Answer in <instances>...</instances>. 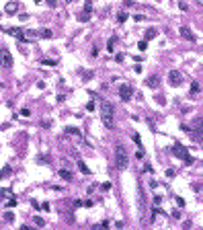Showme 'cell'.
Listing matches in <instances>:
<instances>
[{"label":"cell","mask_w":203,"mask_h":230,"mask_svg":"<svg viewBox=\"0 0 203 230\" xmlns=\"http://www.w3.org/2000/svg\"><path fill=\"white\" fill-rule=\"evenodd\" d=\"M101 117L107 128H113V105L111 103H107V101L101 103Z\"/></svg>","instance_id":"obj_1"},{"label":"cell","mask_w":203,"mask_h":230,"mask_svg":"<svg viewBox=\"0 0 203 230\" xmlns=\"http://www.w3.org/2000/svg\"><path fill=\"white\" fill-rule=\"evenodd\" d=\"M115 164H117V169L119 171L127 167V152H125V148H123L121 144H117L115 146Z\"/></svg>","instance_id":"obj_2"},{"label":"cell","mask_w":203,"mask_h":230,"mask_svg":"<svg viewBox=\"0 0 203 230\" xmlns=\"http://www.w3.org/2000/svg\"><path fill=\"white\" fill-rule=\"evenodd\" d=\"M172 154H175L176 158H181V160H185L187 164H191V163H193V156H191L189 152H187V148H185L183 144H179V142H176L175 146H172Z\"/></svg>","instance_id":"obj_3"},{"label":"cell","mask_w":203,"mask_h":230,"mask_svg":"<svg viewBox=\"0 0 203 230\" xmlns=\"http://www.w3.org/2000/svg\"><path fill=\"white\" fill-rule=\"evenodd\" d=\"M181 128L189 134V132H199V129H203V117L201 115H195L193 119H191V125H181Z\"/></svg>","instance_id":"obj_4"},{"label":"cell","mask_w":203,"mask_h":230,"mask_svg":"<svg viewBox=\"0 0 203 230\" xmlns=\"http://www.w3.org/2000/svg\"><path fill=\"white\" fill-rule=\"evenodd\" d=\"M168 84L170 86H181L183 84V74L179 70H170L168 72Z\"/></svg>","instance_id":"obj_5"},{"label":"cell","mask_w":203,"mask_h":230,"mask_svg":"<svg viewBox=\"0 0 203 230\" xmlns=\"http://www.w3.org/2000/svg\"><path fill=\"white\" fill-rule=\"evenodd\" d=\"M119 97H121L123 101H129L133 97V86L131 84H121L119 86Z\"/></svg>","instance_id":"obj_6"},{"label":"cell","mask_w":203,"mask_h":230,"mask_svg":"<svg viewBox=\"0 0 203 230\" xmlns=\"http://www.w3.org/2000/svg\"><path fill=\"white\" fill-rule=\"evenodd\" d=\"M37 37H39V35L35 33V31H23L17 39L19 41H37Z\"/></svg>","instance_id":"obj_7"},{"label":"cell","mask_w":203,"mask_h":230,"mask_svg":"<svg viewBox=\"0 0 203 230\" xmlns=\"http://www.w3.org/2000/svg\"><path fill=\"white\" fill-rule=\"evenodd\" d=\"M179 33H181V37H183V39H187V41H195V35L191 33V29H189V27H185V25L179 29Z\"/></svg>","instance_id":"obj_8"},{"label":"cell","mask_w":203,"mask_h":230,"mask_svg":"<svg viewBox=\"0 0 203 230\" xmlns=\"http://www.w3.org/2000/svg\"><path fill=\"white\" fill-rule=\"evenodd\" d=\"M2 66L4 68L13 66V58H10V54H8V49H2Z\"/></svg>","instance_id":"obj_9"},{"label":"cell","mask_w":203,"mask_h":230,"mask_svg":"<svg viewBox=\"0 0 203 230\" xmlns=\"http://www.w3.org/2000/svg\"><path fill=\"white\" fill-rule=\"evenodd\" d=\"M17 10H19V4H17V2H8L6 6H4V13L6 14H14Z\"/></svg>","instance_id":"obj_10"},{"label":"cell","mask_w":203,"mask_h":230,"mask_svg":"<svg viewBox=\"0 0 203 230\" xmlns=\"http://www.w3.org/2000/svg\"><path fill=\"white\" fill-rule=\"evenodd\" d=\"M146 84H148L150 88H156V86H158V84H160V78H158V76H156V74H152V76H150V78H148V80H146Z\"/></svg>","instance_id":"obj_11"},{"label":"cell","mask_w":203,"mask_h":230,"mask_svg":"<svg viewBox=\"0 0 203 230\" xmlns=\"http://www.w3.org/2000/svg\"><path fill=\"white\" fill-rule=\"evenodd\" d=\"M60 177L66 179V181H72V179H74V175H72L70 171H66V169H60Z\"/></svg>","instance_id":"obj_12"},{"label":"cell","mask_w":203,"mask_h":230,"mask_svg":"<svg viewBox=\"0 0 203 230\" xmlns=\"http://www.w3.org/2000/svg\"><path fill=\"white\" fill-rule=\"evenodd\" d=\"M189 136L193 138V140H197V142H201L203 140V129H199V132H189Z\"/></svg>","instance_id":"obj_13"},{"label":"cell","mask_w":203,"mask_h":230,"mask_svg":"<svg viewBox=\"0 0 203 230\" xmlns=\"http://www.w3.org/2000/svg\"><path fill=\"white\" fill-rule=\"evenodd\" d=\"M39 37H43V39H51V37H54V31H51V29H43V31L39 33Z\"/></svg>","instance_id":"obj_14"},{"label":"cell","mask_w":203,"mask_h":230,"mask_svg":"<svg viewBox=\"0 0 203 230\" xmlns=\"http://www.w3.org/2000/svg\"><path fill=\"white\" fill-rule=\"evenodd\" d=\"M66 134H68V136H76V138H80V129H76V128H66Z\"/></svg>","instance_id":"obj_15"},{"label":"cell","mask_w":203,"mask_h":230,"mask_svg":"<svg viewBox=\"0 0 203 230\" xmlns=\"http://www.w3.org/2000/svg\"><path fill=\"white\" fill-rule=\"evenodd\" d=\"M78 169H80V173H84V175H88L90 171H88V167L84 164V160H78Z\"/></svg>","instance_id":"obj_16"},{"label":"cell","mask_w":203,"mask_h":230,"mask_svg":"<svg viewBox=\"0 0 203 230\" xmlns=\"http://www.w3.org/2000/svg\"><path fill=\"white\" fill-rule=\"evenodd\" d=\"M127 17H129V14L123 13V10H121V13H117V23H125V21H127Z\"/></svg>","instance_id":"obj_17"},{"label":"cell","mask_w":203,"mask_h":230,"mask_svg":"<svg viewBox=\"0 0 203 230\" xmlns=\"http://www.w3.org/2000/svg\"><path fill=\"white\" fill-rule=\"evenodd\" d=\"M154 37H156V29H152V27H150V29H148V31H146V41H150V39H154Z\"/></svg>","instance_id":"obj_18"},{"label":"cell","mask_w":203,"mask_h":230,"mask_svg":"<svg viewBox=\"0 0 203 230\" xmlns=\"http://www.w3.org/2000/svg\"><path fill=\"white\" fill-rule=\"evenodd\" d=\"M105 228H109V222L105 220V222H101L99 226H92V230H105Z\"/></svg>","instance_id":"obj_19"},{"label":"cell","mask_w":203,"mask_h":230,"mask_svg":"<svg viewBox=\"0 0 203 230\" xmlns=\"http://www.w3.org/2000/svg\"><path fill=\"white\" fill-rule=\"evenodd\" d=\"M88 19H90V13H84V10H82V14L78 17V21H82V23H86Z\"/></svg>","instance_id":"obj_20"},{"label":"cell","mask_w":203,"mask_h":230,"mask_svg":"<svg viewBox=\"0 0 203 230\" xmlns=\"http://www.w3.org/2000/svg\"><path fill=\"white\" fill-rule=\"evenodd\" d=\"M115 43H117V37H113V39H111V41L107 43V49H109V52H113V48H115Z\"/></svg>","instance_id":"obj_21"},{"label":"cell","mask_w":203,"mask_h":230,"mask_svg":"<svg viewBox=\"0 0 203 230\" xmlns=\"http://www.w3.org/2000/svg\"><path fill=\"white\" fill-rule=\"evenodd\" d=\"M33 222L37 224V226H43V224H45V222H43V218H41V216H35V218H33Z\"/></svg>","instance_id":"obj_22"},{"label":"cell","mask_w":203,"mask_h":230,"mask_svg":"<svg viewBox=\"0 0 203 230\" xmlns=\"http://www.w3.org/2000/svg\"><path fill=\"white\" fill-rule=\"evenodd\" d=\"M146 48H148V41H146V39L137 43V49H142V52H144V49H146Z\"/></svg>","instance_id":"obj_23"},{"label":"cell","mask_w":203,"mask_h":230,"mask_svg":"<svg viewBox=\"0 0 203 230\" xmlns=\"http://www.w3.org/2000/svg\"><path fill=\"white\" fill-rule=\"evenodd\" d=\"M133 142L137 144V146H140V148H144V146H142V140H140V136H137V134H133Z\"/></svg>","instance_id":"obj_24"},{"label":"cell","mask_w":203,"mask_h":230,"mask_svg":"<svg viewBox=\"0 0 203 230\" xmlns=\"http://www.w3.org/2000/svg\"><path fill=\"white\" fill-rule=\"evenodd\" d=\"M90 10H92V2H86L84 4V13H90Z\"/></svg>","instance_id":"obj_25"},{"label":"cell","mask_w":203,"mask_h":230,"mask_svg":"<svg viewBox=\"0 0 203 230\" xmlns=\"http://www.w3.org/2000/svg\"><path fill=\"white\" fill-rule=\"evenodd\" d=\"M144 154H146V152H144V148H140V150H137V152H135V156H137L140 160H142V158H144Z\"/></svg>","instance_id":"obj_26"},{"label":"cell","mask_w":203,"mask_h":230,"mask_svg":"<svg viewBox=\"0 0 203 230\" xmlns=\"http://www.w3.org/2000/svg\"><path fill=\"white\" fill-rule=\"evenodd\" d=\"M193 189H195V191H201V189H203V183H195V185H193Z\"/></svg>","instance_id":"obj_27"},{"label":"cell","mask_w":203,"mask_h":230,"mask_svg":"<svg viewBox=\"0 0 203 230\" xmlns=\"http://www.w3.org/2000/svg\"><path fill=\"white\" fill-rule=\"evenodd\" d=\"M4 220H10V222H13V220H14V216L10 214V212H6V214H4Z\"/></svg>","instance_id":"obj_28"},{"label":"cell","mask_w":203,"mask_h":230,"mask_svg":"<svg viewBox=\"0 0 203 230\" xmlns=\"http://www.w3.org/2000/svg\"><path fill=\"white\" fill-rule=\"evenodd\" d=\"M86 109H88V111H95V103H92V101L86 103Z\"/></svg>","instance_id":"obj_29"},{"label":"cell","mask_w":203,"mask_h":230,"mask_svg":"<svg viewBox=\"0 0 203 230\" xmlns=\"http://www.w3.org/2000/svg\"><path fill=\"white\" fill-rule=\"evenodd\" d=\"M191 90H193V93H197V90H199V84H197V82H193V84H191Z\"/></svg>","instance_id":"obj_30"},{"label":"cell","mask_w":203,"mask_h":230,"mask_svg":"<svg viewBox=\"0 0 203 230\" xmlns=\"http://www.w3.org/2000/svg\"><path fill=\"white\" fill-rule=\"evenodd\" d=\"M156 99H158V103H160V105H166V99H164L162 95H160V97H156Z\"/></svg>","instance_id":"obj_31"},{"label":"cell","mask_w":203,"mask_h":230,"mask_svg":"<svg viewBox=\"0 0 203 230\" xmlns=\"http://www.w3.org/2000/svg\"><path fill=\"white\" fill-rule=\"evenodd\" d=\"M21 115H23V117H29V115H31V111H29V109H23V111H21Z\"/></svg>","instance_id":"obj_32"},{"label":"cell","mask_w":203,"mask_h":230,"mask_svg":"<svg viewBox=\"0 0 203 230\" xmlns=\"http://www.w3.org/2000/svg\"><path fill=\"white\" fill-rule=\"evenodd\" d=\"M8 173H10V167H4V169H2V177H6Z\"/></svg>","instance_id":"obj_33"},{"label":"cell","mask_w":203,"mask_h":230,"mask_svg":"<svg viewBox=\"0 0 203 230\" xmlns=\"http://www.w3.org/2000/svg\"><path fill=\"white\" fill-rule=\"evenodd\" d=\"M43 64L45 66H55V62H51V60H43Z\"/></svg>","instance_id":"obj_34"},{"label":"cell","mask_w":203,"mask_h":230,"mask_svg":"<svg viewBox=\"0 0 203 230\" xmlns=\"http://www.w3.org/2000/svg\"><path fill=\"white\" fill-rule=\"evenodd\" d=\"M21 230H35V228H31V226H27V224H25V226H21Z\"/></svg>","instance_id":"obj_35"}]
</instances>
